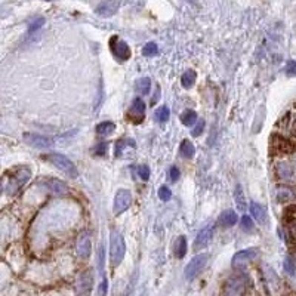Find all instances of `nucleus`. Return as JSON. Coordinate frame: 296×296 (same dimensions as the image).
Wrapping results in <instances>:
<instances>
[{"label": "nucleus", "mask_w": 296, "mask_h": 296, "mask_svg": "<svg viewBox=\"0 0 296 296\" xmlns=\"http://www.w3.org/2000/svg\"><path fill=\"white\" fill-rule=\"evenodd\" d=\"M271 148L276 153H292L296 150V105L279 120L277 130L271 136Z\"/></svg>", "instance_id": "obj_1"}, {"label": "nucleus", "mask_w": 296, "mask_h": 296, "mask_svg": "<svg viewBox=\"0 0 296 296\" xmlns=\"http://www.w3.org/2000/svg\"><path fill=\"white\" fill-rule=\"evenodd\" d=\"M125 252H126V246H125L123 236L119 231L113 230L110 234V262L113 267H117L122 264L125 258Z\"/></svg>", "instance_id": "obj_2"}, {"label": "nucleus", "mask_w": 296, "mask_h": 296, "mask_svg": "<svg viewBox=\"0 0 296 296\" xmlns=\"http://www.w3.org/2000/svg\"><path fill=\"white\" fill-rule=\"evenodd\" d=\"M30 178H31V170H30L28 168H21V169H18L16 172L12 173L10 179L4 182V191L9 193V194L16 193Z\"/></svg>", "instance_id": "obj_3"}, {"label": "nucleus", "mask_w": 296, "mask_h": 296, "mask_svg": "<svg viewBox=\"0 0 296 296\" xmlns=\"http://www.w3.org/2000/svg\"><path fill=\"white\" fill-rule=\"evenodd\" d=\"M44 159L47 160V162H50L53 166H56L58 169H61L64 173H67L68 176H71V178H77V175H79V172H77V169H76V165L70 160V159H67L65 156H62V154H47V156H44Z\"/></svg>", "instance_id": "obj_4"}, {"label": "nucleus", "mask_w": 296, "mask_h": 296, "mask_svg": "<svg viewBox=\"0 0 296 296\" xmlns=\"http://www.w3.org/2000/svg\"><path fill=\"white\" fill-rule=\"evenodd\" d=\"M208 259H209V256H208L206 254L194 256V258L190 261V264L185 267V271H184L185 279H187V280H193V279H196V277L199 276V273L205 268Z\"/></svg>", "instance_id": "obj_5"}, {"label": "nucleus", "mask_w": 296, "mask_h": 296, "mask_svg": "<svg viewBox=\"0 0 296 296\" xmlns=\"http://www.w3.org/2000/svg\"><path fill=\"white\" fill-rule=\"evenodd\" d=\"M246 291V279L242 276L231 277L224 288V296H243Z\"/></svg>", "instance_id": "obj_6"}, {"label": "nucleus", "mask_w": 296, "mask_h": 296, "mask_svg": "<svg viewBox=\"0 0 296 296\" xmlns=\"http://www.w3.org/2000/svg\"><path fill=\"white\" fill-rule=\"evenodd\" d=\"M132 203V194L127 190H119L116 197H114V205H113V212L114 215H120L126 212L130 208Z\"/></svg>", "instance_id": "obj_7"}, {"label": "nucleus", "mask_w": 296, "mask_h": 296, "mask_svg": "<svg viewBox=\"0 0 296 296\" xmlns=\"http://www.w3.org/2000/svg\"><path fill=\"white\" fill-rule=\"evenodd\" d=\"M93 288L92 271H85L79 276L76 282V296H89Z\"/></svg>", "instance_id": "obj_8"}, {"label": "nucleus", "mask_w": 296, "mask_h": 296, "mask_svg": "<svg viewBox=\"0 0 296 296\" xmlns=\"http://www.w3.org/2000/svg\"><path fill=\"white\" fill-rule=\"evenodd\" d=\"M258 256V249L252 248V249H245V251H240L237 252L234 256H233V267L234 268H242L245 265H248L249 262H252L255 258Z\"/></svg>", "instance_id": "obj_9"}, {"label": "nucleus", "mask_w": 296, "mask_h": 296, "mask_svg": "<svg viewBox=\"0 0 296 296\" xmlns=\"http://www.w3.org/2000/svg\"><path fill=\"white\" fill-rule=\"evenodd\" d=\"M24 141L34 148H49L53 145V139L44 135H39V133H24Z\"/></svg>", "instance_id": "obj_10"}, {"label": "nucleus", "mask_w": 296, "mask_h": 296, "mask_svg": "<svg viewBox=\"0 0 296 296\" xmlns=\"http://www.w3.org/2000/svg\"><path fill=\"white\" fill-rule=\"evenodd\" d=\"M110 46H111V50L113 53L120 59V61H127L130 58V49L127 46L126 42L120 40L117 36H114L110 42Z\"/></svg>", "instance_id": "obj_11"}, {"label": "nucleus", "mask_w": 296, "mask_h": 296, "mask_svg": "<svg viewBox=\"0 0 296 296\" xmlns=\"http://www.w3.org/2000/svg\"><path fill=\"white\" fill-rule=\"evenodd\" d=\"M212 237H213V225L209 224L199 231V234L194 240V251H200V249L206 248L211 243Z\"/></svg>", "instance_id": "obj_12"}, {"label": "nucleus", "mask_w": 296, "mask_h": 296, "mask_svg": "<svg viewBox=\"0 0 296 296\" xmlns=\"http://www.w3.org/2000/svg\"><path fill=\"white\" fill-rule=\"evenodd\" d=\"M119 6H120L119 0H104V1H101L96 6L95 13L99 15V16H102V18H110V16H113L119 10Z\"/></svg>", "instance_id": "obj_13"}, {"label": "nucleus", "mask_w": 296, "mask_h": 296, "mask_svg": "<svg viewBox=\"0 0 296 296\" xmlns=\"http://www.w3.org/2000/svg\"><path fill=\"white\" fill-rule=\"evenodd\" d=\"M76 252H77V256L80 259H87L92 254V243H90V239L89 236L85 233L79 237L77 240V245H76Z\"/></svg>", "instance_id": "obj_14"}, {"label": "nucleus", "mask_w": 296, "mask_h": 296, "mask_svg": "<svg viewBox=\"0 0 296 296\" xmlns=\"http://www.w3.org/2000/svg\"><path fill=\"white\" fill-rule=\"evenodd\" d=\"M144 114H145V104L141 98H135L130 107V119L135 123H141L144 120Z\"/></svg>", "instance_id": "obj_15"}, {"label": "nucleus", "mask_w": 296, "mask_h": 296, "mask_svg": "<svg viewBox=\"0 0 296 296\" xmlns=\"http://www.w3.org/2000/svg\"><path fill=\"white\" fill-rule=\"evenodd\" d=\"M43 184H44L52 193H55V194H67V193H70L68 185L64 184L62 181H58V179H46Z\"/></svg>", "instance_id": "obj_16"}, {"label": "nucleus", "mask_w": 296, "mask_h": 296, "mask_svg": "<svg viewBox=\"0 0 296 296\" xmlns=\"http://www.w3.org/2000/svg\"><path fill=\"white\" fill-rule=\"evenodd\" d=\"M262 271H264V279H265L268 288L277 289V286H279V277H277L276 271H274L270 265H267V264L262 265Z\"/></svg>", "instance_id": "obj_17"}, {"label": "nucleus", "mask_w": 296, "mask_h": 296, "mask_svg": "<svg viewBox=\"0 0 296 296\" xmlns=\"http://www.w3.org/2000/svg\"><path fill=\"white\" fill-rule=\"evenodd\" d=\"M251 213L259 224H265L267 222V211H265V208L262 205H258V203L254 202L251 205Z\"/></svg>", "instance_id": "obj_18"}, {"label": "nucleus", "mask_w": 296, "mask_h": 296, "mask_svg": "<svg viewBox=\"0 0 296 296\" xmlns=\"http://www.w3.org/2000/svg\"><path fill=\"white\" fill-rule=\"evenodd\" d=\"M219 222H221L222 227H233L237 222V213L234 211L228 209V211L222 212V215L219 218Z\"/></svg>", "instance_id": "obj_19"}, {"label": "nucleus", "mask_w": 296, "mask_h": 296, "mask_svg": "<svg viewBox=\"0 0 296 296\" xmlns=\"http://www.w3.org/2000/svg\"><path fill=\"white\" fill-rule=\"evenodd\" d=\"M179 153H181L182 157L191 159V157H194V154H196V148H194V145H193V142H191L190 139H184V141L181 142Z\"/></svg>", "instance_id": "obj_20"}, {"label": "nucleus", "mask_w": 296, "mask_h": 296, "mask_svg": "<svg viewBox=\"0 0 296 296\" xmlns=\"http://www.w3.org/2000/svg\"><path fill=\"white\" fill-rule=\"evenodd\" d=\"M116 130V125L113 122H102L96 126V133L101 136H107L111 135Z\"/></svg>", "instance_id": "obj_21"}, {"label": "nucleus", "mask_w": 296, "mask_h": 296, "mask_svg": "<svg viewBox=\"0 0 296 296\" xmlns=\"http://www.w3.org/2000/svg\"><path fill=\"white\" fill-rule=\"evenodd\" d=\"M196 79H197V74H196V71H194V70H188V71H185V73L182 74L181 85H182L185 89H188V87H191V86L196 83Z\"/></svg>", "instance_id": "obj_22"}, {"label": "nucleus", "mask_w": 296, "mask_h": 296, "mask_svg": "<svg viewBox=\"0 0 296 296\" xmlns=\"http://www.w3.org/2000/svg\"><path fill=\"white\" fill-rule=\"evenodd\" d=\"M294 197H295V194L289 188H279L277 190V200L280 203H288V202L294 200Z\"/></svg>", "instance_id": "obj_23"}, {"label": "nucleus", "mask_w": 296, "mask_h": 296, "mask_svg": "<svg viewBox=\"0 0 296 296\" xmlns=\"http://www.w3.org/2000/svg\"><path fill=\"white\" fill-rule=\"evenodd\" d=\"M234 200H236V203H237V208H239L240 211H245V209H246V199H245V193H243V188H242V185H237V187H236Z\"/></svg>", "instance_id": "obj_24"}, {"label": "nucleus", "mask_w": 296, "mask_h": 296, "mask_svg": "<svg viewBox=\"0 0 296 296\" xmlns=\"http://www.w3.org/2000/svg\"><path fill=\"white\" fill-rule=\"evenodd\" d=\"M150 87H151V80L148 77H142L136 82V90L141 95H147L150 92Z\"/></svg>", "instance_id": "obj_25"}, {"label": "nucleus", "mask_w": 296, "mask_h": 296, "mask_svg": "<svg viewBox=\"0 0 296 296\" xmlns=\"http://www.w3.org/2000/svg\"><path fill=\"white\" fill-rule=\"evenodd\" d=\"M181 122H182L185 126H193V125L197 122V114H196V111H193V110H187L185 113H182V116H181Z\"/></svg>", "instance_id": "obj_26"}, {"label": "nucleus", "mask_w": 296, "mask_h": 296, "mask_svg": "<svg viewBox=\"0 0 296 296\" xmlns=\"http://www.w3.org/2000/svg\"><path fill=\"white\" fill-rule=\"evenodd\" d=\"M169 117H170V111H169V108H168L166 105L160 107V108L156 111V119H157L160 123H166V122L169 120Z\"/></svg>", "instance_id": "obj_27"}, {"label": "nucleus", "mask_w": 296, "mask_h": 296, "mask_svg": "<svg viewBox=\"0 0 296 296\" xmlns=\"http://www.w3.org/2000/svg\"><path fill=\"white\" fill-rule=\"evenodd\" d=\"M187 254V240L184 236H181L176 242V256L178 258H184Z\"/></svg>", "instance_id": "obj_28"}, {"label": "nucleus", "mask_w": 296, "mask_h": 296, "mask_svg": "<svg viewBox=\"0 0 296 296\" xmlns=\"http://www.w3.org/2000/svg\"><path fill=\"white\" fill-rule=\"evenodd\" d=\"M157 52H159V47H157V44H156L154 42L147 43V44L144 46V49H142V53H144L145 56H154V55H157Z\"/></svg>", "instance_id": "obj_29"}, {"label": "nucleus", "mask_w": 296, "mask_h": 296, "mask_svg": "<svg viewBox=\"0 0 296 296\" xmlns=\"http://www.w3.org/2000/svg\"><path fill=\"white\" fill-rule=\"evenodd\" d=\"M159 197H160V200H163V202H168V200H170V197H172V193H170V190H169L166 185H163V187H160V188H159Z\"/></svg>", "instance_id": "obj_30"}, {"label": "nucleus", "mask_w": 296, "mask_h": 296, "mask_svg": "<svg viewBox=\"0 0 296 296\" xmlns=\"http://www.w3.org/2000/svg\"><path fill=\"white\" fill-rule=\"evenodd\" d=\"M285 271L289 274V276H295V264L292 261V258H286L285 259Z\"/></svg>", "instance_id": "obj_31"}, {"label": "nucleus", "mask_w": 296, "mask_h": 296, "mask_svg": "<svg viewBox=\"0 0 296 296\" xmlns=\"http://www.w3.org/2000/svg\"><path fill=\"white\" fill-rule=\"evenodd\" d=\"M242 227L245 230H248V231H251L254 228V221H252V218L249 215H243V218H242Z\"/></svg>", "instance_id": "obj_32"}, {"label": "nucleus", "mask_w": 296, "mask_h": 296, "mask_svg": "<svg viewBox=\"0 0 296 296\" xmlns=\"http://www.w3.org/2000/svg\"><path fill=\"white\" fill-rule=\"evenodd\" d=\"M108 151V145L107 144H99L93 148V154L95 156H105Z\"/></svg>", "instance_id": "obj_33"}, {"label": "nucleus", "mask_w": 296, "mask_h": 296, "mask_svg": "<svg viewBox=\"0 0 296 296\" xmlns=\"http://www.w3.org/2000/svg\"><path fill=\"white\" fill-rule=\"evenodd\" d=\"M285 71H286V74H288V76H291V77L296 76V61H289V62L286 64V68H285Z\"/></svg>", "instance_id": "obj_34"}, {"label": "nucleus", "mask_w": 296, "mask_h": 296, "mask_svg": "<svg viewBox=\"0 0 296 296\" xmlns=\"http://www.w3.org/2000/svg\"><path fill=\"white\" fill-rule=\"evenodd\" d=\"M43 24H44V18H37L34 22H31V25H30V30H28V31H30V33H34V31H36V30H39V28H40Z\"/></svg>", "instance_id": "obj_35"}, {"label": "nucleus", "mask_w": 296, "mask_h": 296, "mask_svg": "<svg viewBox=\"0 0 296 296\" xmlns=\"http://www.w3.org/2000/svg\"><path fill=\"white\" fill-rule=\"evenodd\" d=\"M139 176H141V179L142 181H148L150 179V168L148 166H141L139 168Z\"/></svg>", "instance_id": "obj_36"}, {"label": "nucleus", "mask_w": 296, "mask_h": 296, "mask_svg": "<svg viewBox=\"0 0 296 296\" xmlns=\"http://www.w3.org/2000/svg\"><path fill=\"white\" fill-rule=\"evenodd\" d=\"M203 129H205V122H203V120H199V122H197V126L193 129V136H199V135L203 132Z\"/></svg>", "instance_id": "obj_37"}, {"label": "nucleus", "mask_w": 296, "mask_h": 296, "mask_svg": "<svg viewBox=\"0 0 296 296\" xmlns=\"http://www.w3.org/2000/svg\"><path fill=\"white\" fill-rule=\"evenodd\" d=\"M178 178H179V170H178V168H176V166L170 168V179H172V182H176Z\"/></svg>", "instance_id": "obj_38"}, {"label": "nucleus", "mask_w": 296, "mask_h": 296, "mask_svg": "<svg viewBox=\"0 0 296 296\" xmlns=\"http://www.w3.org/2000/svg\"><path fill=\"white\" fill-rule=\"evenodd\" d=\"M107 288H108V283L105 279H102L101 282V286H99V296H105L107 295Z\"/></svg>", "instance_id": "obj_39"}, {"label": "nucleus", "mask_w": 296, "mask_h": 296, "mask_svg": "<svg viewBox=\"0 0 296 296\" xmlns=\"http://www.w3.org/2000/svg\"><path fill=\"white\" fill-rule=\"evenodd\" d=\"M99 270H101V273L104 271V251H102V248L99 249Z\"/></svg>", "instance_id": "obj_40"}, {"label": "nucleus", "mask_w": 296, "mask_h": 296, "mask_svg": "<svg viewBox=\"0 0 296 296\" xmlns=\"http://www.w3.org/2000/svg\"><path fill=\"white\" fill-rule=\"evenodd\" d=\"M156 89H157V92H156V95H154V96H153V99H151V104H153V105H154V104H157V101H159V96H160V87L157 86Z\"/></svg>", "instance_id": "obj_41"}, {"label": "nucleus", "mask_w": 296, "mask_h": 296, "mask_svg": "<svg viewBox=\"0 0 296 296\" xmlns=\"http://www.w3.org/2000/svg\"><path fill=\"white\" fill-rule=\"evenodd\" d=\"M133 285H135V279L132 280V285H129V288H127V291H126V294H125V296H132V291H133Z\"/></svg>", "instance_id": "obj_42"}, {"label": "nucleus", "mask_w": 296, "mask_h": 296, "mask_svg": "<svg viewBox=\"0 0 296 296\" xmlns=\"http://www.w3.org/2000/svg\"><path fill=\"white\" fill-rule=\"evenodd\" d=\"M47 1H50V0H47Z\"/></svg>", "instance_id": "obj_43"}]
</instances>
